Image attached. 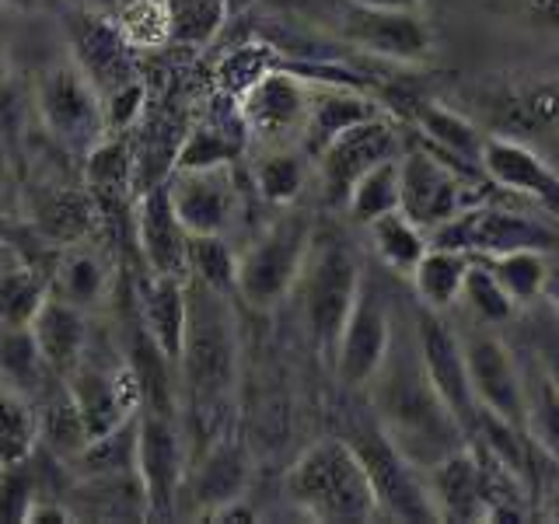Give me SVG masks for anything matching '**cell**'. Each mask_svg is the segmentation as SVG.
<instances>
[{
	"mask_svg": "<svg viewBox=\"0 0 559 524\" xmlns=\"http://www.w3.org/2000/svg\"><path fill=\"white\" fill-rule=\"evenodd\" d=\"M392 349V319L389 308H384L378 287L364 276V284L357 290V301L349 308L346 322L332 346V364H336V374L349 389H364L371 384L374 374L381 371L384 357Z\"/></svg>",
	"mask_w": 559,
	"mask_h": 524,
	"instance_id": "cell-17",
	"label": "cell"
},
{
	"mask_svg": "<svg viewBox=\"0 0 559 524\" xmlns=\"http://www.w3.org/2000/svg\"><path fill=\"white\" fill-rule=\"evenodd\" d=\"M354 4H364V8H395V11H419V8H424V0H354Z\"/></svg>",
	"mask_w": 559,
	"mask_h": 524,
	"instance_id": "cell-52",
	"label": "cell"
},
{
	"mask_svg": "<svg viewBox=\"0 0 559 524\" xmlns=\"http://www.w3.org/2000/svg\"><path fill=\"white\" fill-rule=\"evenodd\" d=\"M25 465L0 468V521H22L25 524L32 500L39 497V493H35L32 476L25 472Z\"/></svg>",
	"mask_w": 559,
	"mask_h": 524,
	"instance_id": "cell-46",
	"label": "cell"
},
{
	"mask_svg": "<svg viewBox=\"0 0 559 524\" xmlns=\"http://www.w3.org/2000/svg\"><path fill=\"white\" fill-rule=\"evenodd\" d=\"M39 444V416L8 384H0V468L25 465Z\"/></svg>",
	"mask_w": 559,
	"mask_h": 524,
	"instance_id": "cell-37",
	"label": "cell"
},
{
	"mask_svg": "<svg viewBox=\"0 0 559 524\" xmlns=\"http://www.w3.org/2000/svg\"><path fill=\"white\" fill-rule=\"evenodd\" d=\"M171 17V46L203 49L231 17L227 0H165Z\"/></svg>",
	"mask_w": 559,
	"mask_h": 524,
	"instance_id": "cell-41",
	"label": "cell"
},
{
	"mask_svg": "<svg viewBox=\"0 0 559 524\" xmlns=\"http://www.w3.org/2000/svg\"><path fill=\"white\" fill-rule=\"evenodd\" d=\"M524 430L542 454L559 462V389L535 360V378H524Z\"/></svg>",
	"mask_w": 559,
	"mask_h": 524,
	"instance_id": "cell-35",
	"label": "cell"
},
{
	"mask_svg": "<svg viewBox=\"0 0 559 524\" xmlns=\"http://www.w3.org/2000/svg\"><path fill=\"white\" fill-rule=\"evenodd\" d=\"M231 102L249 140H259L262 147H294L308 119L311 81L297 70L273 67Z\"/></svg>",
	"mask_w": 559,
	"mask_h": 524,
	"instance_id": "cell-8",
	"label": "cell"
},
{
	"mask_svg": "<svg viewBox=\"0 0 559 524\" xmlns=\"http://www.w3.org/2000/svg\"><path fill=\"white\" fill-rule=\"evenodd\" d=\"M252 182L262 200L273 206H290L305 192L308 182V154L301 147H266L252 168Z\"/></svg>",
	"mask_w": 559,
	"mask_h": 524,
	"instance_id": "cell-34",
	"label": "cell"
},
{
	"mask_svg": "<svg viewBox=\"0 0 559 524\" xmlns=\"http://www.w3.org/2000/svg\"><path fill=\"white\" fill-rule=\"evenodd\" d=\"M78 4L98 8V11H112V8H116V0H78Z\"/></svg>",
	"mask_w": 559,
	"mask_h": 524,
	"instance_id": "cell-56",
	"label": "cell"
},
{
	"mask_svg": "<svg viewBox=\"0 0 559 524\" xmlns=\"http://www.w3.org/2000/svg\"><path fill=\"white\" fill-rule=\"evenodd\" d=\"M35 109L46 133L70 154H87L105 136L102 95L74 63H52L35 81Z\"/></svg>",
	"mask_w": 559,
	"mask_h": 524,
	"instance_id": "cell-7",
	"label": "cell"
},
{
	"mask_svg": "<svg viewBox=\"0 0 559 524\" xmlns=\"http://www.w3.org/2000/svg\"><path fill=\"white\" fill-rule=\"evenodd\" d=\"M70 63L98 87V95L136 78V49L122 39L112 11L74 4L63 14Z\"/></svg>",
	"mask_w": 559,
	"mask_h": 524,
	"instance_id": "cell-13",
	"label": "cell"
},
{
	"mask_svg": "<svg viewBox=\"0 0 559 524\" xmlns=\"http://www.w3.org/2000/svg\"><path fill=\"white\" fill-rule=\"evenodd\" d=\"M186 279L231 294L238 279V255L227 245V235H189Z\"/></svg>",
	"mask_w": 559,
	"mask_h": 524,
	"instance_id": "cell-38",
	"label": "cell"
},
{
	"mask_svg": "<svg viewBox=\"0 0 559 524\" xmlns=\"http://www.w3.org/2000/svg\"><path fill=\"white\" fill-rule=\"evenodd\" d=\"M249 133H245L238 109L231 122L224 119H200L189 130H182L179 151H175L171 168H224L238 165V157L245 154Z\"/></svg>",
	"mask_w": 559,
	"mask_h": 524,
	"instance_id": "cell-31",
	"label": "cell"
},
{
	"mask_svg": "<svg viewBox=\"0 0 559 524\" xmlns=\"http://www.w3.org/2000/svg\"><path fill=\"white\" fill-rule=\"evenodd\" d=\"M468 171H462L441 151L413 147L399 157V210L430 235L459 210L476 203L468 192Z\"/></svg>",
	"mask_w": 559,
	"mask_h": 524,
	"instance_id": "cell-10",
	"label": "cell"
},
{
	"mask_svg": "<svg viewBox=\"0 0 559 524\" xmlns=\"http://www.w3.org/2000/svg\"><path fill=\"white\" fill-rule=\"evenodd\" d=\"M249 8H252V0H227V11H231V17L241 14V11H249Z\"/></svg>",
	"mask_w": 559,
	"mask_h": 524,
	"instance_id": "cell-57",
	"label": "cell"
},
{
	"mask_svg": "<svg viewBox=\"0 0 559 524\" xmlns=\"http://www.w3.org/2000/svg\"><path fill=\"white\" fill-rule=\"evenodd\" d=\"M273 46L270 43H245L235 46L217 67V87L227 98H238L252 81H259L266 70H273Z\"/></svg>",
	"mask_w": 559,
	"mask_h": 524,
	"instance_id": "cell-44",
	"label": "cell"
},
{
	"mask_svg": "<svg viewBox=\"0 0 559 524\" xmlns=\"http://www.w3.org/2000/svg\"><path fill=\"white\" fill-rule=\"evenodd\" d=\"M249 476H252V465L245 448L231 441V437H217V441L203 451V458L186 468L179 500L189 493L192 514L206 521L214 511H221L224 503H235L245 497Z\"/></svg>",
	"mask_w": 559,
	"mask_h": 524,
	"instance_id": "cell-22",
	"label": "cell"
},
{
	"mask_svg": "<svg viewBox=\"0 0 559 524\" xmlns=\"http://www.w3.org/2000/svg\"><path fill=\"white\" fill-rule=\"evenodd\" d=\"M4 8L11 11H22V14H32V11H39L43 8V0H0Z\"/></svg>",
	"mask_w": 559,
	"mask_h": 524,
	"instance_id": "cell-54",
	"label": "cell"
},
{
	"mask_svg": "<svg viewBox=\"0 0 559 524\" xmlns=\"http://www.w3.org/2000/svg\"><path fill=\"white\" fill-rule=\"evenodd\" d=\"M416 349L424 374L437 398L444 402V409L454 416V424L465 437H476L479 427V402L472 392L468 367L462 354V336L441 319V311H419V332H416Z\"/></svg>",
	"mask_w": 559,
	"mask_h": 524,
	"instance_id": "cell-14",
	"label": "cell"
},
{
	"mask_svg": "<svg viewBox=\"0 0 559 524\" xmlns=\"http://www.w3.org/2000/svg\"><path fill=\"white\" fill-rule=\"evenodd\" d=\"M371 116H378V105L371 98H364L360 92H354V87H343V84L311 87L308 119H305L297 147L308 154V162H314L332 136H340L346 127H354V122L371 119Z\"/></svg>",
	"mask_w": 559,
	"mask_h": 524,
	"instance_id": "cell-27",
	"label": "cell"
},
{
	"mask_svg": "<svg viewBox=\"0 0 559 524\" xmlns=\"http://www.w3.org/2000/svg\"><path fill=\"white\" fill-rule=\"evenodd\" d=\"M542 297H549L552 308H556V314H559V266H556V270H549V279H546V294H542Z\"/></svg>",
	"mask_w": 559,
	"mask_h": 524,
	"instance_id": "cell-53",
	"label": "cell"
},
{
	"mask_svg": "<svg viewBox=\"0 0 559 524\" xmlns=\"http://www.w3.org/2000/svg\"><path fill=\"white\" fill-rule=\"evenodd\" d=\"M8 81H11V57H8V49L0 46V92L8 87Z\"/></svg>",
	"mask_w": 559,
	"mask_h": 524,
	"instance_id": "cell-55",
	"label": "cell"
},
{
	"mask_svg": "<svg viewBox=\"0 0 559 524\" xmlns=\"http://www.w3.org/2000/svg\"><path fill=\"white\" fill-rule=\"evenodd\" d=\"M28 336H32L35 349H39L46 371L57 378H67L87 349V311L49 294L43 308L35 311Z\"/></svg>",
	"mask_w": 559,
	"mask_h": 524,
	"instance_id": "cell-24",
	"label": "cell"
},
{
	"mask_svg": "<svg viewBox=\"0 0 559 524\" xmlns=\"http://www.w3.org/2000/svg\"><path fill=\"white\" fill-rule=\"evenodd\" d=\"M524 105H528L535 127H542V122H559V81L535 87Z\"/></svg>",
	"mask_w": 559,
	"mask_h": 524,
	"instance_id": "cell-47",
	"label": "cell"
},
{
	"mask_svg": "<svg viewBox=\"0 0 559 524\" xmlns=\"http://www.w3.org/2000/svg\"><path fill=\"white\" fill-rule=\"evenodd\" d=\"M427 238L437 249H454V252L483 255V259L514 252V249L549 252L559 241V235L549 231L538 217L518 214V210L493 206V203H479V200L459 210V214L444 221L441 227H433Z\"/></svg>",
	"mask_w": 559,
	"mask_h": 524,
	"instance_id": "cell-6",
	"label": "cell"
},
{
	"mask_svg": "<svg viewBox=\"0 0 559 524\" xmlns=\"http://www.w3.org/2000/svg\"><path fill=\"white\" fill-rule=\"evenodd\" d=\"M186 444L171 413L140 409L136 413V451L133 472L144 493L147 517H171L179 511V493L186 483Z\"/></svg>",
	"mask_w": 559,
	"mask_h": 524,
	"instance_id": "cell-11",
	"label": "cell"
},
{
	"mask_svg": "<svg viewBox=\"0 0 559 524\" xmlns=\"http://www.w3.org/2000/svg\"><path fill=\"white\" fill-rule=\"evenodd\" d=\"M311 235H314V224L301 210L280 214L266 227V235L255 238L249 249L238 255L235 294L241 301L255 311H270L284 301L297 287Z\"/></svg>",
	"mask_w": 559,
	"mask_h": 524,
	"instance_id": "cell-5",
	"label": "cell"
},
{
	"mask_svg": "<svg viewBox=\"0 0 559 524\" xmlns=\"http://www.w3.org/2000/svg\"><path fill=\"white\" fill-rule=\"evenodd\" d=\"M147 109V84L133 78L127 84L112 87V92L102 95V116H105V136L116 133V136H127L140 116Z\"/></svg>",
	"mask_w": 559,
	"mask_h": 524,
	"instance_id": "cell-45",
	"label": "cell"
},
{
	"mask_svg": "<svg viewBox=\"0 0 559 524\" xmlns=\"http://www.w3.org/2000/svg\"><path fill=\"white\" fill-rule=\"evenodd\" d=\"M116 25L136 52L171 46V17L165 0H127L112 11Z\"/></svg>",
	"mask_w": 559,
	"mask_h": 524,
	"instance_id": "cell-40",
	"label": "cell"
},
{
	"mask_svg": "<svg viewBox=\"0 0 559 524\" xmlns=\"http://www.w3.org/2000/svg\"><path fill=\"white\" fill-rule=\"evenodd\" d=\"M186 340L179 354V378L189 392L192 409L214 413L224 409L235 395L241 343L231 301L224 290L203 287L197 279H186Z\"/></svg>",
	"mask_w": 559,
	"mask_h": 524,
	"instance_id": "cell-2",
	"label": "cell"
},
{
	"mask_svg": "<svg viewBox=\"0 0 559 524\" xmlns=\"http://www.w3.org/2000/svg\"><path fill=\"white\" fill-rule=\"evenodd\" d=\"M78 514L70 511V507L63 503H52V500H43V497H35L32 507H28V514H25V524H67V521H74Z\"/></svg>",
	"mask_w": 559,
	"mask_h": 524,
	"instance_id": "cell-48",
	"label": "cell"
},
{
	"mask_svg": "<svg viewBox=\"0 0 559 524\" xmlns=\"http://www.w3.org/2000/svg\"><path fill=\"white\" fill-rule=\"evenodd\" d=\"M60 381L81 416L87 441H98V437L116 433L119 427L133 424L140 406H144L140 381L133 374L130 360L95 364V360H87V349H84V357L74 364V371Z\"/></svg>",
	"mask_w": 559,
	"mask_h": 524,
	"instance_id": "cell-9",
	"label": "cell"
},
{
	"mask_svg": "<svg viewBox=\"0 0 559 524\" xmlns=\"http://www.w3.org/2000/svg\"><path fill=\"white\" fill-rule=\"evenodd\" d=\"M559 175V122H542V147H535Z\"/></svg>",
	"mask_w": 559,
	"mask_h": 524,
	"instance_id": "cell-51",
	"label": "cell"
},
{
	"mask_svg": "<svg viewBox=\"0 0 559 524\" xmlns=\"http://www.w3.org/2000/svg\"><path fill=\"white\" fill-rule=\"evenodd\" d=\"M521 8L528 11L542 28L559 32V0H521Z\"/></svg>",
	"mask_w": 559,
	"mask_h": 524,
	"instance_id": "cell-50",
	"label": "cell"
},
{
	"mask_svg": "<svg viewBox=\"0 0 559 524\" xmlns=\"http://www.w3.org/2000/svg\"><path fill=\"white\" fill-rule=\"evenodd\" d=\"M367 227H371V241H374L378 259L392 273L409 276L416 270V262L424 259V252L430 249L427 231L419 224H413L402 210H392V214L371 221Z\"/></svg>",
	"mask_w": 559,
	"mask_h": 524,
	"instance_id": "cell-33",
	"label": "cell"
},
{
	"mask_svg": "<svg viewBox=\"0 0 559 524\" xmlns=\"http://www.w3.org/2000/svg\"><path fill=\"white\" fill-rule=\"evenodd\" d=\"M462 297L465 305L479 314L483 322H507L511 314L518 311V305L511 301V294L500 287V279L493 276V270L486 266L483 259L472 255L468 262V273H465V284H462Z\"/></svg>",
	"mask_w": 559,
	"mask_h": 524,
	"instance_id": "cell-43",
	"label": "cell"
},
{
	"mask_svg": "<svg viewBox=\"0 0 559 524\" xmlns=\"http://www.w3.org/2000/svg\"><path fill=\"white\" fill-rule=\"evenodd\" d=\"M343 210H349V217L357 224H371L399 210V157H389V162L364 171L357 186L349 189Z\"/></svg>",
	"mask_w": 559,
	"mask_h": 524,
	"instance_id": "cell-39",
	"label": "cell"
},
{
	"mask_svg": "<svg viewBox=\"0 0 559 524\" xmlns=\"http://www.w3.org/2000/svg\"><path fill=\"white\" fill-rule=\"evenodd\" d=\"M136 182V157L127 136H102L84 154V186L98 206H122L133 196Z\"/></svg>",
	"mask_w": 559,
	"mask_h": 524,
	"instance_id": "cell-30",
	"label": "cell"
},
{
	"mask_svg": "<svg viewBox=\"0 0 559 524\" xmlns=\"http://www.w3.org/2000/svg\"><path fill=\"white\" fill-rule=\"evenodd\" d=\"M360 284H364V270L357 252L340 235H311L305 266L294 290L301 294V311L311 340L325 354H332V346H336V336L349 308L357 301Z\"/></svg>",
	"mask_w": 559,
	"mask_h": 524,
	"instance_id": "cell-4",
	"label": "cell"
},
{
	"mask_svg": "<svg viewBox=\"0 0 559 524\" xmlns=\"http://www.w3.org/2000/svg\"><path fill=\"white\" fill-rule=\"evenodd\" d=\"M468 262H472V255H465V252L437 249V245H430L424 259L416 262V270L409 273L419 305L427 311H448L451 305H459Z\"/></svg>",
	"mask_w": 559,
	"mask_h": 524,
	"instance_id": "cell-32",
	"label": "cell"
},
{
	"mask_svg": "<svg viewBox=\"0 0 559 524\" xmlns=\"http://www.w3.org/2000/svg\"><path fill=\"white\" fill-rule=\"evenodd\" d=\"M136 245L147 270L157 276H182L186 279V249L189 231L168 200V182H154L136 196Z\"/></svg>",
	"mask_w": 559,
	"mask_h": 524,
	"instance_id": "cell-23",
	"label": "cell"
},
{
	"mask_svg": "<svg viewBox=\"0 0 559 524\" xmlns=\"http://www.w3.org/2000/svg\"><path fill=\"white\" fill-rule=\"evenodd\" d=\"M46 297H49L46 276L35 273L32 266H14L8 273H0V325L28 329Z\"/></svg>",
	"mask_w": 559,
	"mask_h": 524,
	"instance_id": "cell-42",
	"label": "cell"
},
{
	"mask_svg": "<svg viewBox=\"0 0 559 524\" xmlns=\"http://www.w3.org/2000/svg\"><path fill=\"white\" fill-rule=\"evenodd\" d=\"M136 311H140V325H144V332L157 343V349H162L171 364H179L182 340H186V311H189L186 279L151 273L144 284H140Z\"/></svg>",
	"mask_w": 559,
	"mask_h": 524,
	"instance_id": "cell-26",
	"label": "cell"
},
{
	"mask_svg": "<svg viewBox=\"0 0 559 524\" xmlns=\"http://www.w3.org/2000/svg\"><path fill=\"white\" fill-rule=\"evenodd\" d=\"M28 217L43 241H49L52 249H63V245H78L95 235L98 203L92 200V192L43 186L32 196Z\"/></svg>",
	"mask_w": 559,
	"mask_h": 524,
	"instance_id": "cell-25",
	"label": "cell"
},
{
	"mask_svg": "<svg viewBox=\"0 0 559 524\" xmlns=\"http://www.w3.org/2000/svg\"><path fill=\"white\" fill-rule=\"evenodd\" d=\"M389 157H399V133L381 112L346 127L340 136H332L319 151V157H314L325 203L343 206L360 175L389 162Z\"/></svg>",
	"mask_w": 559,
	"mask_h": 524,
	"instance_id": "cell-15",
	"label": "cell"
},
{
	"mask_svg": "<svg viewBox=\"0 0 559 524\" xmlns=\"http://www.w3.org/2000/svg\"><path fill=\"white\" fill-rule=\"evenodd\" d=\"M479 171L489 186H500L503 192L538 203L542 210H559V175L535 147L521 144L514 136L486 133Z\"/></svg>",
	"mask_w": 559,
	"mask_h": 524,
	"instance_id": "cell-20",
	"label": "cell"
},
{
	"mask_svg": "<svg viewBox=\"0 0 559 524\" xmlns=\"http://www.w3.org/2000/svg\"><path fill=\"white\" fill-rule=\"evenodd\" d=\"M46 284L52 297H60V301L81 311H92L109 294V262L87 241L63 245V249H57V262H52Z\"/></svg>",
	"mask_w": 559,
	"mask_h": 524,
	"instance_id": "cell-28",
	"label": "cell"
},
{
	"mask_svg": "<svg viewBox=\"0 0 559 524\" xmlns=\"http://www.w3.org/2000/svg\"><path fill=\"white\" fill-rule=\"evenodd\" d=\"M483 259V255H476ZM493 276L500 279V287L511 294V301L521 305H532L546 294V279H549V259L546 252L538 249H514V252H503V255H486L483 259Z\"/></svg>",
	"mask_w": 559,
	"mask_h": 524,
	"instance_id": "cell-36",
	"label": "cell"
},
{
	"mask_svg": "<svg viewBox=\"0 0 559 524\" xmlns=\"http://www.w3.org/2000/svg\"><path fill=\"white\" fill-rule=\"evenodd\" d=\"M413 122L419 136L427 140L433 151H441L448 162H454L462 171L468 175H479V157H483V144H486V133L476 127L472 119H465L462 112L448 109L441 102H424L413 109Z\"/></svg>",
	"mask_w": 559,
	"mask_h": 524,
	"instance_id": "cell-29",
	"label": "cell"
},
{
	"mask_svg": "<svg viewBox=\"0 0 559 524\" xmlns=\"http://www.w3.org/2000/svg\"><path fill=\"white\" fill-rule=\"evenodd\" d=\"M287 500L311 521H374L381 517L374 489L349 441L325 437L297 458L284 479Z\"/></svg>",
	"mask_w": 559,
	"mask_h": 524,
	"instance_id": "cell-3",
	"label": "cell"
},
{
	"mask_svg": "<svg viewBox=\"0 0 559 524\" xmlns=\"http://www.w3.org/2000/svg\"><path fill=\"white\" fill-rule=\"evenodd\" d=\"M354 451L360 454V465L367 472L378 500V511L395 521H437L433 503L427 497L424 468H416L402 454L384 430L360 433L354 441Z\"/></svg>",
	"mask_w": 559,
	"mask_h": 524,
	"instance_id": "cell-16",
	"label": "cell"
},
{
	"mask_svg": "<svg viewBox=\"0 0 559 524\" xmlns=\"http://www.w3.org/2000/svg\"><path fill=\"white\" fill-rule=\"evenodd\" d=\"M542 354H538V364L546 367L549 378L556 381V389H559V314L552 319V325L542 332Z\"/></svg>",
	"mask_w": 559,
	"mask_h": 524,
	"instance_id": "cell-49",
	"label": "cell"
},
{
	"mask_svg": "<svg viewBox=\"0 0 559 524\" xmlns=\"http://www.w3.org/2000/svg\"><path fill=\"white\" fill-rule=\"evenodd\" d=\"M336 35L343 43L392 63H427L433 52V32L419 11L395 8H364L354 0H343L336 14Z\"/></svg>",
	"mask_w": 559,
	"mask_h": 524,
	"instance_id": "cell-12",
	"label": "cell"
},
{
	"mask_svg": "<svg viewBox=\"0 0 559 524\" xmlns=\"http://www.w3.org/2000/svg\"><path fill=\"white\" fill-rule=\"evenodd\" d=\"M374 402L381 413L384 437L406 454L416 468H430L448 451L465 444V433L454 424V416L437 398L424 374V364L409 357H384L381 371L374 374Z\"/></svg>",
	"mask_w": 559,
	"mask_h": 524,
	"instance_id": "cell-1",
	"label": "cell"
},
{
	"mask_svg": "<svg viewBox=\"0 0 559 524\" xmlns=\"http://www.w3.org/2000/svg\"><path fill=\"white\" fill-rule=\"evenodd\" d=\"M424 483L437 521H489L486 465L476 448L462 444L448 451L424 468Z\"/></svg>",
	"mask_w": 559,
	"mask_h": 524,
	"instance_id": "cell-21",
	"label": "cell"
},
{
	"mask_svg": "<svg viewBox=\"0 0 559 524\" xmlns=\"http://www.w3.org/2000/svg\"><path fill=\"white\" fill-rule=\"evenodd\" d=\"M462 354H465L468 381H472V392H476L479 409L524 430V413H528L524 409V371L511 357V349L497 336L479 332V336L462 340Z\"/></svg>",
	"mask_w": 559,
	"mask_h": 524,
	"instance_id": "cell-19",
	"label": "cell"
},
{
	"mask_svg": "<svg viewBox=\"0 0 559 524\" xmlns=\"http://www.w3.org/2000/svg\"><path fill=\"white\" fill-rule=\"evenodd\" d=\"M168 200L189 235H227L241 217V189L235 165L175 168Z\"/></svg>",
	"mask_w": 559,
	"mask_h": 524,
	"instance_id": "cell-18",
	"label": "cell"
}]
</instances>
